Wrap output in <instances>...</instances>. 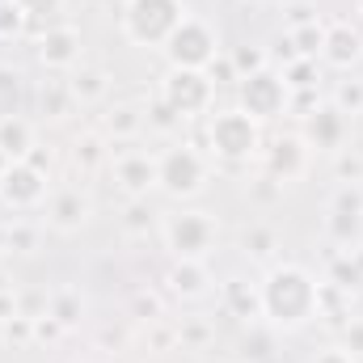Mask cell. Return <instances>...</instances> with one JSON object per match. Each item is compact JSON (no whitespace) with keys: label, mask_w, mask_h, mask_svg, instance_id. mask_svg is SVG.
<instances>
[{"label":"cell","mask_w":363,"mask_h":363,"mask_svg":"<svg viewBox=\"0 0 363 363\" xmlns=\"http://www.w3.org/2000/svg\"><path fill=\"white\" fill-rule=\"evenodd\" d=\"M321 317V283L296 262H279L262 279V321L274 330H300Z\"/></svg>","instance_id":"6da1fadb"},{"label":"cell","mask_w":363,"mask_h":363,"mask_svg":"<svg viewBox=\"0 0 363 363\" xmlns=\"http://www.w3.org/2000/svg\"><path fill=\"white\" fill-rule=\"evenodd\" d=\"M182 17H186L182 0H127L123 34H127V43H135L144 51H161L169 43V34L182 26Z\"/></svg>","instance_id":"7a4b0ae2"},{"label":"cell","mask_w":363,"mask_h":363,"mask_svg":"<svg viewBox=\"0 0 363 363\" xmlns=\"http://www.w3.org/2000/svg\"><path fill=\"white\" fill-rule=\"evenodd\" d=\"M207 148L220 161H254L262 152V123L250 118L241 106L216 110L207 123Z\"/></svg>","instance_id":"3957f363"},{"label":"cell","mask_w":363,"mask_h":363,"mask_svg":"<svg viewBox=\"0 0 363 363\" xmlns=\"http://www.w3.org/2000/svg\"><path fill=\"white\" fill-rule=\"evenodd\" d=\"M161 237H165V250L174 258H182V262H207L220 228H216L211 211H174V216H165Z\"/></svg>","instance_id":"277c9868"},{"label":"cell","mask_w":363,"mask_h":363,"mask_svg":"<svg viewBox=\"0 0 363 363\" xmlns=\"http://www.w3.org/2000/svg\"><path fill=\"white\" fill-rule=\"evenodd\" d=\"M165 51V60H169V68H190V72H207L211 64H216V55H220V34L203 21V17H194V13H186L182 17V26L169 34V43L161 47Z\"/></svg>","instance_id":"5b68a950"},{"label":"cell","mask_w":363,"mask_h":363,"mask_svg":"<svg viewBox=\"0 0 363 363\" xmlns=\"http://www.w3.org/2000/svg\"><path fill=\"white\" fill-rule=\"evenodd\" d=\"M157 186L169 199H194L207 186V157L190 144H174L157 152Z\"/></svg>","instance_id":"8992f818"},{"label":"cell","mask_w":363,"mask_h":363,"mask_svg":"<svg viewBox=\"0 0 363 363\" xmlns=\"http://www.w3.org/2000/svg\"><path fill=\"white\" fill-rule=\"evenodd\" d=\"M237 106H241L250 118L271 123V118H279V114H287V106H291V89L283 85L279 72L262 68V72H250V77L237 81Z\"/></svg>","instance_id":"52a82bcc"},{"label":"cell","mask_w":363,"mask_h":363,"mask_svg":"<svg viewBox=\"0 0 363 363\" xmlns=\"http://www.w3.org/2000/svg\"><path fill=\"white\" fill-rule=\"evenodd\" d=\"M161 101L178 114V118H199L211 110L216 85L207 72H190V68H169L161 81Z\"/></svg>","instance_id":"ba28073f"},{"label":"cell","mask_w":363,"mask_h":363,"mask_svg":"<svg viewBox=\"0 0 363 363\" xmlns=\"http://www.w3.org/2000/svg\"><path fill=\"white\" fill-rule=\"evenodd\" d=\"M325 233H330V241L338 245V250H355L363 237V190L359 182H342L338 190H334V199H330V207H325Z\"/></svg>","instance_id":"9c48e42d"},{"label":"cell","mask_w":363,"mask_h":363,"mask_svg":"<svg viewBox=\"0 0 363 363\" xmlns=\"http://www.w3.org/2000/svg\"><path fill=\"white\" fill-rule=\"evenodd\" d=\"M51 194V178L38 174L30 161H13L4 174H0V203L9 211H38Z\"/></svg>","instance_id":"30bf717a"},{"label":"cell","mask_w":363,"mask_h":363,"mask_svg":"<svg viewBox=\"0 0 363 363\" xmlns=\"http://www.w3.org/2000/svg\"><path fill=\"white\" fill-rule=\"evenodd\" d=\"M110 174H114V186L127 199H148V190H157V157L152 152L123 148V152H114Z\"/></svg>","instance_id":"8fae6325"},{"label":"cell","mask_w":363,"mask_h":363,"mask_svg":"<svg viewBox=\"0 0 363 363\" xmlns=\"http://www.w3.org/2000/svg\"><path fill=\"white\" fill-rule=\"evenodd\" d=\"M43 211H47V224H51L55 233L68 237V233H81V228L89 224L93 199L81 190V186H64V190H51V194H47Z\"/></svg>","instance_id":"7c38bea8"},{"label":"cell","mask_w":363,"mask_h":363,"mask_svg":"<svg viewBox=\"0 0 363 363\" xmlns=\"http://www.w3.org/2000/svg\"><path fill=\"white\" fill-rule=\"evenodd\" d=\"M81 30L77 26H51V30H43L38 34V64L47 68V72H72L77 64H81Z\"/></svg>","instance_id":"4fadbf2b"},{"label":"cell","mask_w":363,"mask_h":363,"mask_svg":"<svg viewBox=\"0 0 363 363\" xmlns=\"http://www.w3.org/2000/svg\"><path fill=\"white\" fill-rule=\"evenodd\" d=\"M308 148H321V152H342V140H347V114L330 101V106H321L317 101V110H308L304 114V135H300Z\"/></svg>","instance_id":"5bb4252c"},{"label":"cell","mask_w":363,"mask_h":363,"mask_svg":"<svg viewBox=\"0 0 363 363\" xmlns=\"http://www.w3.org/2000/svg\"><path fill=\"white\" fill-rule=\"evenodd\" d=\"M308 144L300 140V135H283V140H274L271 148H267V174L274 182H300L308 174Z\"/></svg>","instance_id":"9a60e30c"},{"label":"cell","mask_w":363,"mask_h":363,"mask_svg":"<svg viewBox=\"0 0 363 363\" xmlns=\"http://www.w3.org/2000/svg\"><path fill=\"white\" fill-rule=\"evenodd\" d=\"M321 60L330 68H351L363 60V34L351 21H325V47H321Z\"/></svg>","instance_id":"2e32d148"},{"label":"cell","mask_w":363,"mask_h":363,"mask_svg":"<svg viewBox=\"0 0 363 363\" xmlns=\"http://www.w3.org/2000/svg\"><path fill=\"white\" fill-rule=\"evenodd\" d=\"M220 300L237 321H262V283H254L245 274H233L220 287Z\"/></svg>","instance_id":"e0dca14e"},{"label":"cell","mask_w":363,"mask_h":363,"mask_svg":"<svg viewBox=\"0 0 363 363\" xmlns=\"http://www.w3.org/2000/svg\"><path fill=\"white\" fill-rule=\"evenodd\" d=\"M34 152V123L21 118V114H0V157L13 165V161H26Z\"/></svg>","instance_id":"ac0fdd59"},{"label":"cell","mask_w":363,"mask_h":363,"mask_svg":"<svg viewBox=\"0 0 363 363\" xmlns=\"http://www.w3.org/2000/svg\"><path fill=\"white\" fill-rule=\"evenodd\" d=\"M165 283H169V291H174L178 300H203V296L211 291L207 262H182V258H174V267H169V274H165Z\"/></svg>","instance_id":"d6986e66"},{"label":"cell","mask_w":363,"mask_h":363,"mask_svg":"<svg viewBox=\"0 0 363 363\" xmlns=\"http://www.w3.org/2000/svg\"><path fill=\"white\" fill-rule=\"evenodd\" d=\"M47 317H55L64 330L81 325V317H85V296H81V287H55V291L47 296Z\"/></svg>","instance_id":"ffe728a7"},{"label":"cell","mask_w":363,"mask_h":363,"mask_svg":"<svg viewBox=\"0 0 363 363\" xmlns=\"http://www.w3.org/2000/svg\"><path fill=\"white\" fill-rule=\"evenodd\" d=\"M68 89H72V97H77V106H93V101L106 97L110 77H106L101 68H85V64H77L72 77H68Z\"/></svg>","instance_id":"44dd1931"},{"label":"cell","mask_w":363,"mask_h":363,"mask_svg":"<svg viewBox=\"0 0 363 363\" xmlns=\"http://www.w3.org/2000/svg\"><path fill=\"white\" fill-rule=\"evenodd\" d=\"M283 43L291 47L296 60H321V47H325V21H313V26H300V30H287Z\"/></svg>","instance_id":"7402d4cb"},{"label":"cell","mask_w":363,"mask_h":363,"mask_svg":"<svg viewBox=\"0 0 363 363\" xmlns=\"http://www.w3.org/2000/svg\"><path fill=\"white\" fill-rule=\"evenodd\" d=\"M72 106H77V97H72V89H68V81L51 77V81L38 85V110H43L47 118H64Z\"/></svg>","instance_id":"603a6c76"},{"label":"cell","mask_w":363,"mask_h":363,"mask_svg":"<svg viewBox=\"0 0 363 363\" xmlns=\"http://www.w3.org/2000/svg\"><path fill=\"white\" fill-rule=\"evenodd\" d=\"M144 123H148V118H144L135 106H114V110L106 114V135L127 144V140H135V135L144 131Z\"/></svg>","instance_id":"cb8c5ba5"},{"label":"cell","mask_w":363,"mask_h":363,"mask_svg":"<svg viewBox=\"0 0 363 363\" xmlns=\"http://www.w3.org/2000/svg\"><path fill=\"white\" fill-rule=\"evenodd\" d=\"M17 4H21V13H26L30 26H43V30L64 26V21H60V17H64V0H17Z\"/></svg>","instance_id":"d4e9b609"},{"label":"cell","mask_w":363,"mask_h":363,"mask_svg":"<svg viewBox=\"0 0 363 363\" xmlns=\"http://www.w3.org/2000/svg\"><path fill=\"white\" fill-rule=\"evenodd\" d=\"M279 77H283V85H287L291 93L317 89V60H291Z\"/></svg>","instance_id":"484cf974"},{"label":"cell","mask_w":363,"mask_h":363,"mask_svg":"<svg viewBox=\"0 0 363 363\" xmlns=\"http://www.w3.org/2000/svg\"><path fill=\"white\" fill-rule=\"evenodd\" d=\"M330 283H334L338 291H355V287H359V283H363V267L355 262V254H342V258H334Z\"/></svg>","instance_id":"4316f807"},{"label":"cell","mask_w":363,"mask_h":363,"mask_svg":"<svg viewBox=\"0 0 363 363\" xmlns=\"http://www.w3.org/2000/svg\"><path fill=\"white\" fill-rule=\"evenodd\" d=\"M0 334H4V342H13V347H26V342H34V317L17 313V317L0 321Z\"/></svg>","instance_id":"83f0119b"},{"label":"cell","mask_w":363,"mask_h":363,"mask_svg":"<svg viewBox=\"0 0 363 363\" xmlns=\"http://www.w3.org/2000/svg\"><path fill=\"white\" fill-rule=\"evenodd\" d=\"M228 60H233V68H237V81H241V77H250V72H262V68H267L262 47H237Z\"/></svg>","instance_id":"f1b7e54d"},{"label":"cell","mask_w":363,"mask_h":363,"mask_svg":"<svg viewBox=\"0 0 363 363\" xmlns=\"http://www.w3.org/2000/svg\"><path fill=\"white\" fill-rule=\"evenodd\" d=\"M334 106L342 114H363V81H342L334 89Z\"/></svg>","instance_id":"f546056e"},{"label":"cell","mask_w":363,"mask_h":363,"mask_svg":"<svg viewBox=\"0 0 363 363\" xmlns=\"http://www.w3.org/2000/svg\"><path fill=\"white\" fill-rule=\"evenodd\" d=\"M4 245L17 250V254H30V250L38 245V228H30V224H13V228H4Z\"/></svg>","instance_id":"4dcf8cb0"},{"label":"cell","mask_w":363,"mask_h":363,"mask_svg":"<svg viewBox=\"0 0 363 363\" xmlns=\"http://www.w3.org/2000/svg\"><path fill=\"white\" fill-rule=\"evenodd\" d=\"M26 26H30V21H26L21 4H0V38H17Z\"/></svg>","instance_id":"1f68e13d"},{"label":"cell","mask_w":363,"mask_h":363,"mask_svg":"<svg viewBox=\"0 0 363 363\" xmlns=\"http://www.w3.org/2000/svg\"><path fill=\"white\" fill-rule=\"evenodd\" d=\"M72 161L81 165V169H93L97 161H101V140L89 135V140H77V148H72Z\"/></svg>","instance_id":"d6a6232c"},{"label":"cell","mask_w":363,"mask_h":363,"mask_svg":"<svg viewBox=\"0 0 363 363\" xmlns=\"http://www.w3.org/2000/svg\"><path fill=\"white\" fill-rule=\"evenodd\" d=\"M313 21H321V17H317V9L308 0H296L287 9V30H300V26H313Z\"/></svg>","instance_id":"836d02e7"},{"label":"cell","mask_w":363,"mask_h":363,"mask_svg":"<svg viewBox=\"0 0 363 363\" xmlns=\"http://www.w3.org/2000/svg\"><path fill=\"white\" fill-rule=\"evenodd\" d=\"M271 245H274V237L267 233V228H254V233H245V250H250L254 258H271Z\"/></svg>","instance_id":"e575fe53"},{"label":"cell","mask_w":363,"mask_h":363,"mask_svg":"<svg viewBox=\"0 0 363 363\" xmlns=\"http://www.w3.org/2000/svg\"><path fill=\"white\" fill-rule=\"evenodd\" d=\"M148 220H152V211L144 207V199H131V207H127V228H131V233H144Z\"/></svg>","instance_id":"d590c367"},{"label":"cell","mask_w":363,"mask_h":363,"mask_svg":"<svg viewBox=\"0 0 363 363\" xmlns=\"http://www.w3.org/2000/svg\"><path fill=\"white\" fill-rule=\"evenodd\" d=\"M342 347H347L351 355H363V321H359V317H351V321H347V334H342Z\"/></svg>","instance_id":"8d00e7d4"},{"label":"cell","mask_w":363,"mask_h":363,"mask_svg":"<svg viewBox=\"0 0 363 363\" xmlns=\"http://www.w3.org/2000/svg\"><path fill=\"white\" fill-rule=\"evenodd\" d=\"M207 77H211V85H228V81H237V68H233V60L216 55V64L207 68Z\"/></svg>","instance_id":"74e56055"},{"label":"cell","mask_w":363,"mask_h":363,"mask_svg":"<svg viewBox=\"0 0 363 363\" xmlns=\"http://www.w3.org/2000/svg\"><path fill=\"white\" fill-rule=\"evenodd\" d=\"M17 81H21L17 68H0V101H13L17 97Z\"/></svg>","instance_id":"f35d334b"},{"label":"cell","mask_w":363,"mask_h":363,"mask_svg":"<svg viewBox=\"0 0 363 363\" xmlns=\"http://www.w3.org/2000/svg\"><path fill=\"white\" fill-rule=\"evenodd\" d=\"M26 161H30V165H34L38 174H47V178H51V169H55V157H51V152H43L38 144H34V152H30Z\"/></svg>","instance_id":"ab89813d"},{"label":"cell","mask_w":363,"mask_h":363,"mask_svg":"<svg viewBox=\"0 0 363 363\" xmlns=\"http://www.w3.org/2000/svg\"><path fill=\"white\" fill-rule=\"evenodd\" d=\"M313 363H355V355H351L347 347H325V351H321Z\"/></svg>","instance_id":"60d3db41"},{"label":"cell","mask_w":363,"mask_h":363,"mask_svg":"<svg viewBox=\"0 0 363 363\" xmlns=\"http://www.w3.org/2000/svg\"><path fill=\"white\" fill-rule=\"evenodd\" d=\"M152 123H157V127H174V123H178V114H174L165 101H157V110H152Z\"/></svg>","instance_id":"b9f144b4"},{"label":"cell","mask_w":363,"mask_h":363,"mask_svg":"<svg viewBox=\"0 0 363 363\" xmlns=\"http://www.w3.org/2000/svg\"><path fill=\"white\" fill-rule=\"evenodd\" d=\"M9 317H17V300H13V291H0V321H9Z\"/></svg>","instance_id":"7bdbcfd3"},{"label":"cell","mask_w":363,"mask_h":363,"mask_svg":"<svg viewBox=\"0 0 363 363\" xmlns=\"http://www.w3.org/2000/svg\"><path fill=\"white\" fill-rule=\"evenodd\" d=\"M355 13H359V17H363V0H355Z\"/></svg>","instance_id":"ee69618b"},{"label":"cell","mask_w":363,"mask_h":363,"mask_svg":"<svg viewBox=\"0 0 363 363\" xmlns=\"http://www.w3.org/2000/svg\"><path fill=\"white\" fill-rule=\"evenodd\" d=\"M0 4H17V0H0Z\"/></svg>","instance_id":"f6af8a7d"}]
</instances>
